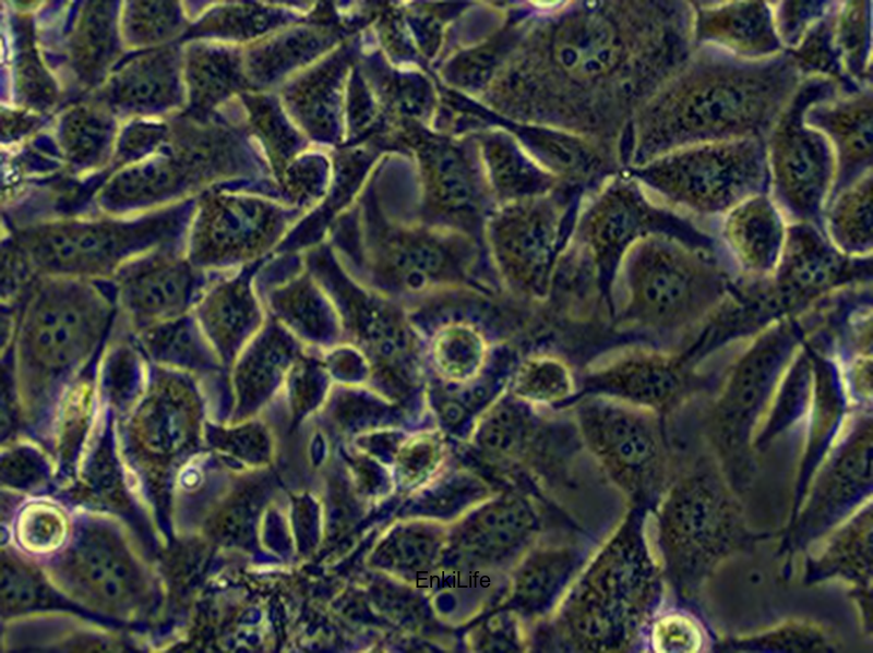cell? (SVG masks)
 I'll use <instances>...</instances> for the list:
<instances>
[{
  "instance_id": "obj_1",
  "label": "cell",
  "mask_w": 873,
  "mask_h": 653,
  "mask_svg": "<svg viewBox=\"0 0 873 653\" xmlns=\"http://www.w3.org/2000/svg\"><path fill=\"white\" fill-rule=\"evenodd\" d=\"M112 281L41 277L17 305L11 356L22 416L48 425L73 384L96 361L116 326Z\"/></svg>"
},
{
  "instance_id": "obj_2",
  "label": "cell",
  "mask_w": 873,
  "mask_h": 653,
  "mask_svg": "<svg viewBox=\"0 0 873 653\" xmlns=\"http://www.w3.org/2000/svg\"><path fill=\"white\" fill-rule=\"evenodd\" d=\"M790 59L745 62L701 53L678 69L653 107L656 148L758 138L796 92Z\"/></svg>"
},
{
  "instance_id": "obj_3",
  "label": "cell",
  "mask_w": 873,
  "mask_h": 653,
  "mask_svg": "<svg viewBox=\"0 0 873 653\" xmlns=\"http://www.w3.org/2000/svg\"><path fill=\"white\" fill-rule=\"evenodd\" d=\"M738 274L721 250L656 233L637 241L615 279L618 323L680 351L722 304Z\"/></svg>"
},
{
  "instance_id": "obj_4",
  "label": "cell",
  "mask_w": 873,
  "mask_h": 653,
  "mask_svg": "<svg viewBox=\"0 0 873 653\" xmlns=\"http://www.w3.org/2000/svg\"><path fill=\"white\" fill-rule=\"evenodd\" d=\"M824 305L773 323L720 362L698 407L707 442L740 486L752 467L754 438L800 346L820 325Z\"/></svg>"
},
{
  "instance_id": "obj_5",
  "label": "cell",
  "mask_w": 873,
  "mask_h": 653,
  "mask_svg": "<svg viewBox=\"0 0 873 653\" xmlns=\"http://www.w3.org/2000/svg\"><path fill=\"white\" fill-rule=\"evenodd\" d=\"M193 211L181 204L132 219L33 222L9 234L43 277L105 280L141 254L186 243Z\"/></svg>"
},
{
  "instance_id": "obj_6",
  "label": "cell",
  "mask_w": 873,
  "mask_h": 653,
  "mask_svg": "<svg viewBox=\"0 0 873 653\" xmlns=\"http://www.w3.org/2000/svg\"><path fill=\"white\" fill-rule=\"evenodd\" d=\"M660 536L670 576L684 594L693 593L726 556L754 539L709 459L696 462L671 489L660 513Z\"/></svg>"
},
{
  "instance_id": "obj_7",
  "label": "cell",
  "mask_w": 873,
  "mask_h": 653,
  "mask_svg": "<svg viewBox=\"0 0 873 653\" xmlns=\"http://www.w3.org/2000/svg\"><path fill=\"white\" fill-rule=\"evenodd\" d=\"M767 154L760 138L699 143L655 161L646 174L678 209L720 219L743 199L764 193Z\"/></svg>"
},
{
  "instance_id": "obj_8",
  "label": "cell",
  "mask_w": 873,
  "mask_h": 653,
  "mask_svg": "<svg viewBox=\"0 0 873 653\" xmlns=\"http://www.w3.org/2000/svg\"><path fill=\"white\" fill-rule=\"evenodd\" d=\"M830 89L829 81L818 80L796 90L773 126L767 155L772 199L789 222H809L821 229L835 167L830 143L805 123L804 113Z\"/></svg>"
},
{
  "instance_id": "obj_9",
  "label": "cell",
  "mask_w": 873,
  "mask_h": 653,
  "mask_svg": "<svg viewBox=\"0 0 873 653\" xmlns=\"http://www.w3.org/2000/svg\"><path fill=\"white\" fill-rule=\"evenodd\" d=\"M577 415L588 445L632 495L659 491L669 452L665 416L601 396L581 403Z\"/></svg>"
},
{
  "instance_id": "obj_10",
  "label": "cell",
  "mask_w": 873,
  "mask_h": 653,
  "mask_svg": "<svg viewBox=\"0 0 873 653\" xmlns=\"http://www.w3.org/2000/svg\"><path fill=\"white\" fill-rule=\"evenodd\" d=\"M872 256L839 252L823 230L809 222H788L784 250L766 278L781 317L802 315L846 290L872 285Z\"/></svg>"
},
{
  "instance_id": "obj_11",
  "label": "cell",
  "mask_w": 873,
  "mask_h": 653,
  "mask_svg": "<svg viewBox=\"0 0 873 653\" xmlns=\"http://www.w3.org/2000/svg\"><path fill=\"white\" fill-rule=\"evenodd\" d=\"M219 271L194 266L186 243L164 245L123 264L110 279L118 309L117 321L135 334L192 312L201 294Z\"/></svg>"
},
{
  "instance_id": "obj_12",
  "label": "cell",
  "mask_w": 873,
  "mask_h": 653,
  "mask_svg": "<svg viewBox=\"0 0 873 653\" xmlns=\"http://www.w3.org/2000/svg\"><path fill=\"white\" fill-rule=\"evenodd\" d=\"M709 378L707 370L694 367L680 352L646 346L627 349L590 372L584 388L667 418L703 392Z\"/></svg>"
},
{
  "instance_id": "obj_13",
  "label": "cell",
  "mask_w": 873,
  "mask_h": 653,
  "mask_svg": "<svg viewBox=\"0 0 873 653\" xmlns=\"http://www.w3.org/2000/svg\"><path fill=\"white\" fill-rule=\"evenodd\" d=\"M206 398L195 376L151 363L141 396L122 416L128 445L159 455L189 450L198 442Z\"/></svg>"
},
{
  "instance_id": "obj_14",
  "label": "cell",
  "mask_w": 873,
  "mask_h": 653,
  "mask_svg": "<svg viewBox=\"0 0 873 653\" xmlns=\"http://www.w3.org/2000/svg\"><path fill=\"white\" fill-rule=\"evenodd\" d=\"M872 439V410H854L814 486L800 522V537L821 535L871 493Z\"/></svg>"
},
{
  "instance_id": "obj_15",
  "label": "cell",
  "mask_w": 873,
  "mask_h": 653,
  "mask_svg": "<svg viewBox=\"0 0 873 653\" xmlns=\"http://www.w3.org/2000/svg\"><path fill=\"white\" fill-rule=\"evenodd\" d=\"M262 216L254 204L207 198L194 208L186 239L190 262L206 271L244 263L265 246Z\"/></svg>"
},
{
  "instance_id": "obj_16",
  "label": "cell",
  "mask_w": 873,
  "mask_h": 653,
  "mask_svg": "<svg viewBox=\"0 0 873 653\" xmlns=\"http://www.w3.org/2000/svg\"><path fill=\"white\" fill-rule=\"evenodd\" d=\"M716 239L733 270L745 278L770 276L780 259L788 220L765 193L750 196L720 219Z\"/></svg>"
},
{
  "instance_id": "obj_17",
  "label": "cell",
  "mask_w": 873,
  "mask_h": 653,
  "mask_svg": "<svg viewBox=\"0 0 873 653\" xmlns=\"http://www.w3.org/2000/svg\"><path fill=\"white\" fill-rule=\"evenodd\" d=\"M502 218L493 227V254L505 281L527 297H542L553 269L554 226L537 211Z\"/></svg>"
},
{
  "instance_id": "obj_18",
  "label": "cell",
  "mask_w": 873,
  "mask_h": 653,
  "mask_svg": "<svg viewBox=\"0 0 873 653\" xmlns=\"http://www.w3.org/2000/svg\"><path fill=\"white\" fill-rule=\"evenodd\" d=\"M808 125L828 135L837 153L835 186L830 195L871 170L872 96L858 93L826 101L818 99L804 113ZM869 172V171H868ZM829 195V196H830ZM829 198V197H828Z\"/></svg>"
},
{
  "instance_id": "obj_19",
  "label": "cell",
  "mask_w": 873,
  "mask_h": 653,
  "mask_svg": "<svg viewBox=\"0 0 873 653\" xmlns=\"http://www.w3.org/2000/svg\"><path fill=\"white\" fill-rule=\"evenodd\" d=\"M192 313L225 368L234 365L254 330L259 313L247 269L217 277L195 303Z\"/></svg>"
},
{
  "instance_id": "obj_20",
  "label": "cell",
  "mask_w": 873,
  "mask_h": 653,
  "mask_svg": "<svg viewBox=\"0 0 873 653\" xmlns=\"http://www.w3.org/2000/svg\"><path fill=\"white\" fill-rule=\"evenodd\" d=\"M152 363L195 376L205 394L224 367L192 312L133 334ZM225 368V367H224Z\"/></svg>"
},
{
  "instance_id": "obj_21",
  "label": "cell",
  "mask_w": 873,
  "mask_h": 653,
  "mask_svg": "<svg viewBox=\"0 0 873 653\" xmlns=\"http://www.w3.org/2000/svg\"><path fill=\"white\" fill-rule=\"evenodd\" d=\"M696 40L742 57H762L780 47L773 14L763 2H738L697 11Z\"/></svg>"
},
{
  "instance_id": "obj_22",
  "label": "cell",
  "mask_w": 873,
  "mask_h": 653,
  "mask_svg": "<svg viewBox=\"0 0 873 653\" xmlns=\"http://www.w3.org/2000/svg\"><path fill=\"white\" fill-rule=\"evenodd\" d=\"M179 55L164 47L139 56L121 66L108 83L112 106L135 112L167 108L179 99Z\"/></svg>"
},
{
  "instance_id": "obj_23",
  "label": "cell",
  "mask_w": 873,
  "mask_h": 653,
  "mask_svg": "<svg viewBox=\"0 0 873 653\" xmlns=\"http://www.w3.org/2000/svg\"><path fill=\"white\" fill-rule=\"evenodd\" d=\"M150 365L132 332L117 321L97 376L99 399L115 416H124L136 402L145 387Z\"/></svg>"
},
{
  "instance_id": "obj_24",
  "label": "cell",
  "mask_w": 873,
  "mask_h": 653,
  "mask_svg": "<svg viewBox=\"0 0 873 653\" xmlns=\"http://www.w3.org/2000/svg\"><path fill=\"white\" fill-rule=\"evenodd\" d=\"M821 226L829 242L842 254L851 257L872 256L871 171L829 196Z\"/></svg>"
},
{
  "instance_id": "obj_25",
  "label": "cell",
  "mask_w": 873,
  "mask_h": 653,
  "mask_svg": "<svg viewBox=\"0 0 873 653\" xmlns=\"http://www.w3.org/2000/svg\"><path fill=\"white\" fill-rule=\"evenodd\" d=\"M871 508L861 511L813 564L812 578L838 576L856 583L861 593L870 588L872 571Z\"/></svg>"
},
{
  "instance_id": "obj_26",
  "label": "cell",
  "mask_w": 873,
  "mask_h": 653,
  "mask_svg": "<svg viewBox=\"0 0 873 653\" xmlns=\"http://www.w3.org/2000/svg\"><path fill=\"white\" fill-rule=\"evenodd\" d=\"M87 9L74 31L72 52L77 72L95 80L115 56L116 32L108 2H94Z\"/></svg>"
},
{
  "instance_id": "obj_27",
  "label": "cell",
  "mask_w": 873,
  "mask_h": 653,
  "mask_svg": "<svg viewBox=\"0 0 873 653\" xmlns=\"http://www.w3.org/2000/svg\"><path fill=\"white\" fill-rule=\"evenodd\" d=\"M62 129L65 154L74 164L97 162L107 149L110 137V120L99 108L77 107Z\"/></svg>"
},
{
  "instance_id": "obj_28",
  "label": "cell",
  "mask_w": 873,
  "mask_h": 653,
  "mask_svg": "<svg viewBox=\"0 0 873 653\" xmlns=\"http://www.w3.org/2000/svg\"><path fill=\"white\" fill-rule=\"evenodd\" d=\"M186 76L193 108L203 110L228 90L234 77L228 56L206 47H191Z\"/></svg>"
},
{
  "instance_id": "obj_29",
  "label": "cell",
  "mask_w": 873,
  "mask_h": 653,
  "mask_svg": "<svg viewBox=\"0 0 873 653\" xmlns=\"http://www.w3.org/2000/svg\"><path fill=\"white\" fill-rule=\"evenodd\" d=\"M869 26V5L863 1L846 4L840 14L832 20L834 50L837 60L840 55L839 59H842V66L849 75L861 76L865 72Z\"/></svg>"
},
{
  "instance_id": "obj_30",
  "label": "cell",
  "mask_w": 873,
  "mask_h": 653,
  "mask_svg": "<svg viewBox=\"0 0 873 653\" xmlns=\"http://www.w3.org/2000/svg\"><path fill=\"white\" fill-rule=\"evenodd\" d=\"M175 2H133L125 12L124 32L136 45H150L174 36L181 26Z\"/></svg>"
},
{
  "instance_id": "obj_31",
  "label": "cell",
  "mask_w": 873,
  "mask_h": 653,
  "mask_svg": "<svg viewBox=\"0 0 873 653\" xmlns=\"http://www.w3.org/2000/svg\"><path fill=\"white\" fill-rule=\"evenodd\" d=\"M571 387L572 380L565 366L547 358L524 364L514 383L516 395L537 401L563 398Z\"/></svg>"
},
{
  "instance_id": "obj_32",
  "label": "cell",
  "mask_w": 873,
  "mask_h": 653,
  "mask_svg": "<svg viewBox=\"0 0 873 653\" xmlns=\"http://www.w3.org/2000/svg\"><path fill=\"white\" fill-rule=\"evenodd\" d=\"M438 344L439 362L450 376L463 379L479 370L483 360V343L471 328L454 327L441 337Z\"/></svg>"
},
{
  "instance_id": "obj_33",
  "label": "cell",
  "mask_w": 873,
  "mask_h": 653,
  "mask_svg": "<svg viewBox=\"0 0 873 653\" xmlns=\"http://www.w3.org/2000/svg\"><path fill=\"white\" fill-rule=\"evenodd\" d=\"M41 277L28 255L8 234L2 241L1 304H21Z\"/></svg>"
},
{
  "instance_id": "obj_34",
  "label": "cell",
  "mask_w": 873,
  "mask_h": 653,
  "mask_svg": "<svg viewBox=\"0 0 873 653\" xmlns=\"http://www.w3.org/2000/svg\"><path fill=\"white\" fill-rule=\"evenodd\" d=\"M830 648L820 630L794 626L750 641H739L732 651H828Z\"/></svg>"
},
{
  "instance_id": "obj_35",
  "label": "cell",
  "mask_w": 873,
  "mask_h": 653,
  "mask_svg": "<svg viewBox=\"0 0 873 653\" xmlns=\"http://www.w3.org/2000/svg\"><path fill=\"white\" fill-rule=\"evenodd\" d=\"M814 2H787L779 12V22H775L777 33L784 40L796 44L798 38L804 37L806 24L817 20L824 13V5Z\"/></svg>"
},
{
  "instance_id": "obj_36",
  "label": "cell",
  "mask_w": 873,
  "mask_h": 653,
  "mask_svg": "<svg viewBox=\"0 0 873 653\" xmlns=\"http://www.w3.org/2000/svg\"><path fill=\"white\" fill-rule=\"evenodd\" d=\"M695 628L691 626L685 619L678 621L670 620L662 626L661 637L659 642L662 643L663 651H692L693 643L697 641L698 636L694 632Z\"/></svg>"
}]
</instances>
